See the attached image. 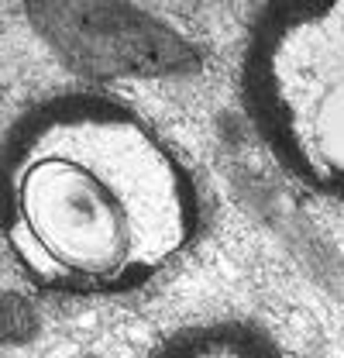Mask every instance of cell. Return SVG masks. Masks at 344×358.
Masks as SVG:
<instances>
[{
	"label": "cell",
	"instance_id": "obj_1",
	"mask_svg": "<svg viewBox=\"0 0 344 358\" xmlns=\"http://www.w3.org/2000/svg\"><path fill=\"white\" fill-rule=\"evenodd\" d=\"M7 248L52 293H124L172 268L200 234L189 169L128 103L55 93L7 134Z\"/></svg>",
	"mask_w": 344,
	"mask_h": 358
},
{
	"label": "cell",
	"instance_id": "obj_2",
	"mask_svg": "<svg viewBox=\"0 0 344 358\" xmlns=\"http://www.w3.org/2000/svg\"><path fill=\"white\" fill-rule=\"evenodd\" d=\"M252 31V121L293 176L344 200V3L268 7Z\"/></svg>",
	"mask_w": 344,
	"mask_h": 358
},
{
	"label": "cell",
	"instance_id": "obj_3",
	"mask_svg": "<svg viewBox=\"0 0 344 358\" xmlns=\"http://www.w3.org/2000/svg\"><path fill=\"white\" fill-rule=\"evenodd\" d=\"M152 358H282L261 334L245 324H210L182 331Z\"/></svg>",
	"mask_w": 344,
	"mask_h": 358
},
{
	"label": "cell",
	"instance_id": "obj_4",
	"mask_svg": "<svg viewBox=\"0 0 344 358\" xmlns=\"http://www.w3.org/2000/svg\"><path fill=\"white\" fill-rule=\"evenodd\" d=\"M31 331H35V313H31V307L21 296L7 293L3 296V338L7 341H24V338H31Z\"/></svg>",
	"mask_w": 344,
	"mask_h": 358
}]
</instances>
